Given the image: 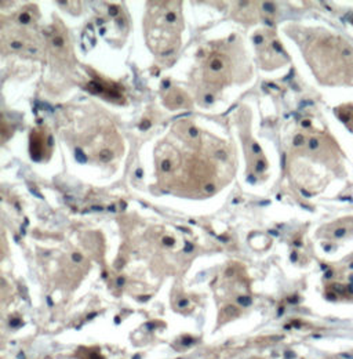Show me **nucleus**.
Masks as SVG:
<instances>
[{"mask_svg":"<svg viewBox=\"0 0 353 359\" xmlns=\"http://www.w3.org/2000/svg\"><path fill=\"white\" fill-rule=\"evenodd\" d=\"M95 24H97L98 26H99V25H102V24H103V19H102V18H98V19H97V22H95Z\"/></svg>","mask_w":353,"mask_h":359,"instance_id":"32","label":"nucleus"},{"mask_svg":"<svg viewBox=\"0 0 353 359\" xmlns=\"http://www.w3.org/2000/svg\"><path fill=\"white\" fill-rule=\"evenodd\" d=\"M149 127H150V122H149V120H144L142 123L140 124V128H141V130H148Z\"/></svg>","mask_w":353,"mask_h":359,"instance_id":"20","label":"nucleus"},{"mask_svg":"<svg viewBox=\"0 0 353 359\" xmlns=\"http://www.w3.org/2000/svg\"><path fill=\"white\" fill-rule=\"evenodd\" d=\"M344 233H345V229L341 228V229H338V231H335V236H338V238H340V236H342Z\"/></svg>","mask_w":353,"mask_h":359,"instance_id":"29","label":"nucleus"},{"mask_svg":"<svg viewBox=\"0 0 353 359\" xmlns=\"http://www.w3.org/2000/svg\"><path fill=\"white\" fill-rule=\"evenodd\" d=\"M108 13H109V15L110 17H116L117 14L120 13V8L117 6H110L109 7V10H108Z\"/></svg>","mask_w":353,"mask_h":359,"instance_id":"15","label":"nucleus"},{"mask_svg":"<svg viewBox=\"0 0 353 359\" xmlns=\"http://www.w3.org/2000/svg\"><path fill=\"white\" fill-rule=\"evenodd\" d=\"M252 40H254L255 44H261L265 39H264V36H262V35H254V36H252Z\"/></svg>","mask_w":353,"mask_h":359,"instance_id":"17","label":"nucleus"},{"mask_svg":"<svg viewBox=\"0 0 353 359\" xmlns=\"http://www.w3.org/2000/svg\"><path fill=\"white\" fill-rule=\"evenodd\" d=\"M163 243L166 246H174L175 245V239L174 238H171V236H164L163 238Z\"/></svg>","mask_w":353,"mask_h":359,"instance_id":"16","label":"nucleus"},{"mask_svg":"<svg viewBox=\"0 0 353 359\" xmlns=\"http://www.w3.org/2000/svg\"><path fill=\"white\" fill-rule=\"evenodd\" d=\"M29 53H36V48H29Z\"/></svg>","mask_w":353,"mask_h":359,"instance_id":"38","label":"nucleus"},{"mask_svg":"<svg viewBox=\"0 0 353 359\" xmlns=\"http://www.w3.org/2000/svg\"><path fill=\"white\" fill-rule=\"evenodd\" d=\"M161 87H163V89H168V87H170V80H163V82H161Z\"/></svg>","mask_w":353,"mask_h":359,"instance_id":"27","label":"nucleus"},{"mask_svg":"<svg viewBox=\"0 0 353 359\" xmlns=\"http://www.w3.org/2000/svg\"><path fill=\"white\" fill-rule=\"evenodd\" d=\"M317 146H319V141L316 140V138H312V140H309V148L310 149H316Z\"/></svg>","mask_w":353,"mask_h":359,"instance_id":"19","label":"nucleus"},{"mask_svg":"<svg viewBox=\"0 0 353 359\" xmlns=\"http://www.w3.org/2000/svg\"><path fill=\"white\" fill-rule=\"evenodd\" d=\"M178 229H181V231H182V232H189V231H188V229H186V228H183V226H178Z\"/></svg>","mask_w":353,"mask_h":359,"instance_id":"36","label":"nucleus"},{"mask_svg":"<svg viewBox=\"0 0 353 359\" xmlns=\"http://www.w3.org/2000/svg\"><path fill=\"white\" fill-rule=\"evenodd\" d=\"M192 250H193V245H192V243H189V242H186V243H185V252H186V253H190Z\"/></svg>","mask_w":353,"mask_h":359,"instance_id":"26","label":"nucleus"},{"mask_svg":"<svg viewBox=\"0 0 353 359\" xmlns=\"http://www.w3.org/2000/svg\"><path fill=\"white\" fill-rule=\"evenodd\" d=\"M18 19H19L21 24H29L30 19H32V17H30L29 13H21L19 17H18Z\"/></svg>","mask_w":353,"mask_h":359,"instance_id":"12","label":"nucleus"},{"mask_svg":"<svg viewBox=\"0 0 353 359\" xmlns=\"http://www.w3.org/2000/svg\"><path fill=\"white\" fill-rule=\"evenodd\" d=\"M262 7H264V10L266 13H269V14H273L276 11V6L273 4L272 2H265V3H262Z\"/></svg>","mask_w":353,"mask_h":359,"instance_id":"8","label":"nucleus"},{"mask_svg":"<svg viewBox=\"0 0 353 359\" xmlns=\"http://www.w3.org/2000/svg\"><path fill=\"white\" fill-rule=\"evenodd\" d=\"M88 87L87 89L90 90L91 93H94V94H99V93H103V86L99 82H90L88 84H87Z\"/></svg>","mask_w":353,"mask_h":359,"instance_id":"3","label":"nucleus"},{"mask_svg":"<svg viewBox=\"0 0 353 359\" xmlns=\"http://www.w3.org/2000/svg\"><path fill=\"white\" fill-rule=\"evenodd\" d=\"M265 169H266V160H264V159L257 160V163H255V171H257V173H262Z\"/></svg>","mask_w":353,"mask_h":359,"instance_id":"9","label":"nucleus"},{"mask_svg":"<svg viewBox=\"0 0 353 359\" xmlns=\"http://www.w3.org/2000/svg\"><path fill=\"white\" fill-rule=\"evenodd\" d=\"M142 174H144L142 169H137V171H135V176H137V178H142Z\"/></svg>","mask_w":353,"mask_h":359,"instance_id":"28","label":"nucleus"},{"mask_svg":"<svg viewBox=\"0 0 353 359\" xmlns=\"http://www.w3.org/2000/svg\"><path fill=\"white\" fill-rule=\"evenodd\" d=\"M75 156H76V159H77V162H80V163H86V162H87V156L84 155V152H83L82 149H76Z\"/></svg>","mask_w":353,"mask_h":359,"instance_id":"11","label":"nucleus"},{"mask_svg":"<svg viewBox=\"0 0 353 359\" xmlns=\"http://www.w3.org/2000/svg\"><path fill=\"white\" fill-rule=\"evenodd\" d=\"M302 126H303V127H309V126H310V122H309V120H303V122H302Z\"/></svg>","mask_w":353,"mask_h":359,"instance_id":"31","label":"nucleus"},{"mask_svg":"<svg viewBox=\"0 0 353 359\" xmlns=\"http://www.w3.org/2000/svg\"><path fill=\"white\" fill-rule=\"evenodd\" d=\"M273 48H275V50H277L279 53H284V51H283V48H282V46H280V43H279L277 40L273 41Z\"/></svg>","mask_w":353,"mask_h":359,"instance_id":"22","label":"nucleus"},{"mask_svg":"<svg viewBox=\"0 0 353 359\" xmlns=\"http://www.w3.org/2000/svg\"><path fill=\"white\" fill-rule=\"evenodd\" d=\"M214 191H215V185H214V184H207V185H206V192L211 193V192H214Z\"/></svg>","mask_w":353,"mask_h":359,"instance_id":"23","label":"nucleus"},{"mask_svg":"<svg viewBox=\"0 0 353 359\" xmlns=\"http://www.w3.org/2000/svg\"><path fill=\"white\" fill-rule=\"evenodd\" d=\"M98 158L101 162H110L113 158L112 151H110V149H102V151L98 153Z\"/></svg>","mask_w":353,"mask_h":359,"instance_id":"4","label":"nucleus"},{"mask_svg":"<svg viewBox=\"0 0 353 359\" xmlns=\"http://www.w3.org/2000/svg\"><path fill=\"white\" fill-rule=\"evenodd\" d=\"M188 134H189L192 138H197V137H199V134H200V131L197 130L195 126H190V127L188 128Z\"/></svg>","mask_w":353,"mask_h":359,"instance_id":"13","label":"nucleus"},{"mask_svg":"<svg viewBox=\"0 0 353 359\" xmlns=\"http://www.w3.org/2000/svg\"><path fill=\"white\" fill-rule=\"evenodd\" d=\"M108 210H109V211H115L116 209H115V206H113V204H112V206H109V207H108Z\"/></svg>","mask_w":353,"mask_h":359,"instance_id":"37","label":"nucleus"},{"mask_svg":"<svg viewBox=\"0 0 353 359\" xmlns=\"http://www.w3.org/2000/svg\"><path fill=\"white\" fill-rule=\"evenodd\" d=\"M160 169H161V171L163 173H170L171 170H172V162L170 159H163L160 162Z\"/></svg>","mask_w":353,"mask_h":359,"instance_id":"6","label":"nucleus"},{"mask_svg":"<svg viewBox=\"0 0 353 359\" xmlns=\"http://www.w3.org/2000/svg\"><path fill=\"white\" fill-rule=\"evenodd\" d=\"M251 148H252V151H254V153H261L262 152V149H261V146H259V144L258 142H252L251 144Z\"/></svg>","mask_w":353,"mask_h":359,"instance_id":"18","label":"nucleus"},{"mask_svg":"<svg viewBox=\"0 0 353 359\" xmlns=\"http://www.w3.org/2000/svg\"><path fill=\"white\" fill-rule=\"evenodd\" d=\"M72 258H73L75 263H77V261H82V254H79V253H73V254H72Z\"/></svg>","mask_w":353,"mask_h":359,"instance_id":"25","label":"nucleus"},{"mask_svg":"<svg viewBox=\"0 0 353 359\" xmlns=\"http://www.w3.org/2000/svg\"><path fill=\"white\" fill-rule=\"evenodd\" d=\"M43 153H44V141H43V137L41 134L33 131L30 134V158L36 162H39L43 158Z\"/></svg>","mask_w":353,"mask_h":359,"instance_id":"1","label":"nucleus"},{"mask_svg":"<svg viewBox=\"0 0 353 359\" xmlns=\"http://www.w3.org/2000/svg\"><path fill=\"white\" fill-rule=\"evenodd\" d=\"M301 192H302V195H305V196H306V198H309V196H310V193H308V192H306V191H305V189H301Z\"/></svg>","mask_w":353,"mask_h":359,"instance_id":"34","label":"nucleus"},{"mask_svg":"<svg viewBox=\"0 0 353 359\" xmlns=\"http://www.w3.org/2000/svg\"><path fill=\"white\" fill-rule=\"evenodd\" d=\"M204 101H206L207 104H213L214 102V97L211 95V94H206V95H204Z\"/></svg>","mask_w":353,"mask_h":359,"instance_id":"24","label":"nucleus"},{"mask_svg":"<svg viewBox=\"0 0 353 359\" xmlns=\"http://www.w3.org/2000/svg\"><path fill=\"white\" fill-rule=\"evenodd\" d=\"M303 141H305V138H303L302 134H297L295 137H294V145L295 146H301L303 144Z\"/></svg>","mask_w":353,"mask_h":359,"instance_id":"14","label":"nucleus"},{"mask_svg":"<svg viewBox=\"0 0 353 359\" xmlns=\"http://www.w3.org/2000/svg\"><path fill=\"white\" fill-rule=\"evenodd\" d=\"M217 156H218V159H221V160H226L228 159V155H226V152H225V151H217Z\"/></svg>","mask_w":353,"mask_h":359,"instance_id":"21","label":"nucleus"},{"mask_svg":"<svg viewBox=\"0 0 353 359\" xmlns=\"http://www.w3.org/2000/svg\"><path fill=\"white\" fill-rule=\"evenodd\" d=\"M176 18H178V15H176L175 11H167L164 15V19L167 24H174L176 22Z\"/></svg>","mask_w":353,"mask_h":359,"instance_id":"7","label":"nucleus"},{"mask_svg":"<svg viewBox=\"0 0 353 359\" xmlns=\"http://www.w3.org/2000/svg\"><path fill=\"white\" fill-rule=\"evenodd\" d=\"M51 44H53L54 48H62L65 46V39L64 36H61V35H57V36L53 37V40H51Z\"/></svg>","mask_w":353,"mask_h":359,"instance_id":"5","label":"nucleus"},{"mask_svg":"<svg viewBox=\"0 0 353 359\" xmlns=\"http://www.w3.org/2000/svg\"><path fill=\"white\" fill-rule=\"evenodd\" d=\"M247 180H248V182H251V184H255V182H257V180H255L254 176H248Z\"/></svg>","mask_w":353,"mask_h":359,"instance_id":"30","label":"nucleus"},{"mask_svg":"<svg viewBox=\"0 0 353 359\" xmlns=\"http://www.w3.org/2000/svg\"><path fill=\"white\" fill-rule=\"evenodd\" d=\"M92 210H95V211H98V210H99V211H101V210H102V207H101V206H92Z\"/></svg>","mask_w":353,"mask_h":359,"instance_id":"33","label":"nucleus"},{"mask_svg":"<svg viewBox=\"0 0 353 359\" xmlns=\"http://www.w3.org/2000/svg\"><path fill=\"white\" fill-rule=\"evenodd\" d=\"M269 232H271L272 235H275V236H277V235H279V233H277V232H275V231H269Z\"/></svg>","mask_w":353,"mask_h":359,"instance_id":"39","label":"nucleus"},{"mask_svg":"<svg viewBox=\"0 0 353 359\" xmlns=\"http://www.w3.org/2000/svg\"><path fill=\"white\" fill-rule=\"evenodd\" d=\"M226 58L224 55H214L208 62V69L211 71V73H221L226 68Z\"/></svg>","mask_w":353,"mask_h":359,"instance_id":"2","label":"nucleus"},{"mask_svg":"<svg viewBox=\"0 0 353 359\" xmlns=\"http://www.w3.org/2000/svg\"><path fill=\"white\" fill-rule=\"evenodd\" d=\"M268 86L271 87V89H275V90H277V86H276V84H273V83H269Z\"/></svg>","mask_w":353,"mask_h":359,"instance_id":"35","label":"nucleus"},{"mask_svg":"<svg viewBox=\"0 0 353 359\" xmlns=\"http://www.w3.org/2000/svg\"><path fill=\"white\" fill-rule=\"evenodd\" d=\"M8 46H10V48L11 50H22L24 48V43L22 41H19V40H11L8 43Z\"/></svg>","mask_w":353,"mask_h":359,"instance_id":"10","label":"nucleus"}]
</instances>
